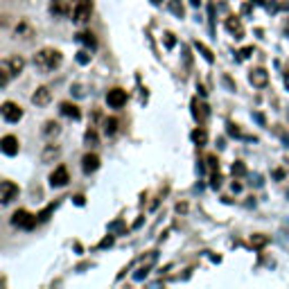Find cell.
Here are the masks:
<instances>
[{
	"instance_id": "1",
	"label": "cell",
	"mask_w": 289,
	"mask_h": 289,
	"mask_svg": "<svg viewBox=\"0 0 289 289\" xmlns=\"http://www.w3.org/2000/svg\"><path fill=\"white\" fill-rule=\"evenodd\" d=\"M59 64H61V52L55 50V47H43L34 55V66L43 72L55 70Z\"/></svg>"
},
{
	"instance_id": "2",
	"label": "cell",
	"mask_w": 289,
	"mask_h": 289,
	"mask_svg": "<svg viewBox=\"0 0 289 289\" xmlns=\"http://www.w3.org/2000/svg\"><path fill=\"white\" fill-rule=\"evenodd\" d=\"M36 215H32V213H27V210H16V213L12 215V224L14 226H21V228H34V224H36Z\"/></svg>"
},
{
	"instance_id": "3",
	"label": "cell",
	"mask_w": 289,
	"mask_h": 289,
	"mask_svg": "<svg viewBox=\"0 0 289 289\" xmlns=\"http://www.w3.org/2000/svg\"><path fill=\"white\" fill-rule=\"evenodd\" d=\"M90 12H93V3L90 0H79L72 9V21L75 23H84L90 18Z\"/></svg>"
},
{
	"instance_id": "4",
	"label": "cell",
	"mask_w": 289,
	"mask_h": 289,
	"mask_svg": "<svg viewBox=\"0 0 289 289\" xmlns=\"http://www.w3.org/2000/svg\"><path fill=\"white\" fill-rule=\"evenodd\" d=\"M127 90L124 88H111L109 93H107V102H109V107H113V109H122L124 104H127Z\"/></svg>"
},
{
	"instance_id": "5",
	"label": "cell",
	"mask_w": 289,
	"mask_h": 289,
	"mask_svg": "<svg viewBox=\"0 0 289 289\" xmlns=\"http://www.w3.org/2000/svg\"><path fill=\"white\" fill-rule=\"evenodd\" d=\"M18 197V185L14 181H3V185H0V201L3 204H12L14 199Z\"/></svg>"
},
{
	"instance_id": "6",
	"label": "cell",
	"mask_w": 289,
	"mask_h": 289,
	"mask_svg": "<svg viewBox=\"0 0 289 289\" xmlns=\"http://www.w3.org/2000/svg\"><path fill=\"white\" fill-rule=\"evenodd\" d=\"M0 111H3V118L7 120V122H18V120L23 118V109L18 107L16 102H5Z\"/></svg>"
},
{
	"instance_id": "7",
	"label": "cell",
	"mask_w": 289,
	"mask_h": 289,
	"mask_svg": "<svg viewBox=\"0 0 289 289\" xmlns=\"http://www.w3.org/2000/svg\"><path fill=\"white\" fill-rule=\"evenodd\" d=\"M50 100H52V90L47 86H41V88H36L32 93V104H36V107H45V104H50Z\"/></svg>"
},
{
	"instance_id": "8",
	"label": "cell",
	"mask_w": 289,
	"mask_h": 289,
	"mask_svg": "<svg viewBox=\"0 0 289 289\" xmlns=\"http://www.w3.org/2000/svg\"><path fill=\"white\" fill-rule=\"evenodd\" d=\"M68 181H70V179H68V170H66L64 165H59V167H57V170L50 174V185H52V187H64Z\"/></svg>"
},
{
	"instance_id": "9",
	"label": "cell",
	"mask_w": 289,
	"mask_h": 289,
	"mask_svg": "<svg viewBox=\"0 0 289 289\" xmlns=\"http://www.w3.org/2000/svg\"><path fill=\"white\" fill-rule=\"evenodd\" d=\"M249 81H251L253 86H258V88H262V86L269 84V72L264 68H253L249 72Z\"/></svg>"
},
{
	"instance_id": "10",
	"label": "cell",
	"mask_w": 289,
	"mask_h": 289,
	"mask_svg": "<svg viewBox=\"0 0 289 289\" xmlns=\"http://www.w3.org/2000/svg\"><path fill=\"white\" fill-rule=\"evenodd\" d=\"M0 149H3L7 156H16L18 154V138L16 136H5L0 140Z\"/></svg>"
},
{
	"instance_id": "11",
	"label": "cell",
	"mask_w": 289,
	"mask_h": 289,
	"mask_svg": "<svg viewBox=\"0 0 289 289\" xmlns=\"http://www.w3.org/2000/svg\"><path fill=\"white\" fill-rule=\"evenodd\" d=\"M226 30H228L230 34H235V38H242L244 36V27H242L239 16H228V18H226Z\"/></svg>"
},
{
	"instance_id": "12",
	"label": "cell",
	"mask_w": 289,
	"mask_h": 289,
	"mask_svg": "<svg viewBox=\"0 0 289 289\" xmlns=\"http://www.w3.org/2000/svg\"><path fill=\"white\" fill-rule=\"evenodd\" d=\"M192 115H195V120H199V122H206L208 120V115H210V111L208 107H206L204 102H199V100H192Z\"/></svg>"
},
{
	"instance_id": "13",
	"label": "cell",
	"mask_w": 289,
	"mask_h": 289,
	"mask_svg": "<svg viewBox=\"0 0 289 289\" xmlns=\"http://www.w3.org/2000/svg\"><path fill=\"white\" fill-rule=\"evenodd\" d=\"M98 167H100V156H98V154H86V156L81 158V170H84L86 174L95 172Z\"/></svg>"
},
{
	"instance_id": "14",
	"label": "cell",
	"mask_w": 289,
	"mask_h": 289,
	"mask_svg": "<svg viewBox=\"0 0 289 289\" xmlns=\"http://www.w3.org/2000/svg\"><path fill=\"white\" fill-rule=\"evenodd\" d=\"M3 64L7 66L9 72H12V77H14V75H21V70H23V66H25V61H23L21 57H9V59H5Z\"/></svg>"
},
{
	"instance_id": "15",
	"label": "cell",
	"mask_w": 289,
	"mask_h": 289,
	"mask_svg": "<svg viewBox=\"0 0 289 289\" xmlns=\"http://www.w3.org/2000/svg\"><path fill=\"white\" fill-rule=\"evenodd\" d=\"M50 12L55 16H66L68 14V3L66 0H50Z\"/></svg>"
},
{
	"instance_id": "16",
	"label": "cell",
	"mask_w": 289,
	"mask_h": 289,
	"mask_svg": "<svg viewBox=\"0 0 289 289\" xmlns=\"http://www.w3.org/2000/svg\"><path fill=\"white\" fill-rule=\"evenodd\" d=\"M61 113L68 115V118H72V120H79V118H81V113H79V109H77V104H70V102H64V104H61Z\"/></svg>"
},
{
	"instance_id": "17",
	"label": "cell",
	"mask_w": 289,
	"mask_h": 289,
	"mask_svg": "<svg viewBox=\"0 0 289 289\" xmlns=\"http://www.w3.org/2000/svg\"><path fill=\"white\" fill-rule=\"evenodd\" d=\"M190 138H192V142L201 147V144H206V140H208V133H206L204 127H199V129H195V131L190 133Z\"/></svg>"
},
{
	"instance_id": "18",
	"label": "cell",
	"mask_w": 289,
	"mask_h": 289,
	"mask_svg": "<svg viewBox=\"0 0 289 289\" xmlns=\"http://www.w3.org/2000/svg\"><path fill=\"white\" fill-rule=\"evenodd\" d=\"M55 156H59V144H45V149H43V154H41V161L47 163Z\"/></svg>"
},
{
	"instance_id": "19",
	"label": "cell",
	"mask_w": 289,
	"mask_h": 289,
	"mask_svg": "<svg viewBox=\"0 0 289 289\" xmlns=\"http://www.w3.org/2000/svg\"><path fill=\"white\" fill-rule=\"evenodd\" d=\"M269 244V235H262V233H255L251 235V247L253 249H262Z\"/></svg>"
},
{
	"instance_id": "20",
	"label": "cell",
	"mask_w": 289,
	"mask_h": 289,
	"mask_svg": "<svg viewBox=\"0 0 289 289\" xmlns=\"http://www.w3.org/2000/svg\"><path fill=\"white\" fill-rule=\"evenodd\" d=\"M61 131V127H59V122H55V120H50V122H45V129H43V136L45 138H52V136H57V133Z\"/></svg>"
},
{
	"instance_id": "21",
	"label": "cell",
	"mask_w": 289,
	"mask_h": 289,
	"mask_svg": "<svg viewBox=\"0 0 289 289\" xmlns=\"http://www.w3.org/2000/svg\"><path fill=\"white\" fill-rule=\"evenodd\" d=\"M77 41H81L84 45H88L90 50H95V47H98V41H95V36L90 34V32H81V34L77 36Z\"/></svg>"
},
{
	"instance_id": "22",
	"label": "cell",
	"mask_w": 289,
	"mask_h": 289,
	"mask_svg": "<svg viewBox=\"0 0 289 289\" xmlns=\"http://www.w3.org/2000/svg\"><path fill=\"white\" fill-rule=\"evenodd\" d=\"M115 131H118V120H115V118L104 120V133H109V136H113Z\"/></svg>"
},
{
	"instance_id": "23",
	"label": "cell",
	"mask_w": 289,
	"mask_h": 289,
	"mask_svg": "<svg viewBox=\"0 0 289 289\" xmlns=\"http://www.w3.org/2000/svg\"><path fill=\"white\" fill-rule=\"evenodd\" d=\"M195 45H197V50H199V52H201V55H204V59H206V61H210V64H213V61H215L213 52H210V50H208V47H206V45H204V43H201V41H197V43H195Z\"/></svg>"
},
{
	"instance_id": "24",
	"label": "cell",
	"mask_w": 289,
	"mask_h": 289,
	"mask_svg": "<svg viewBox=\"0 0 289 289\" xmlns=\"http://www.w3.org/2000/svg\"><path fill=\"white\" fill-rule=\"evenodd\" d=\"M170 9H172V14H176V16H183V5H181V0H170Z\"/></svg>"
},
{
	"instance_id": "25",
	"label": "cell",
	"mask_w": 289,
	"mask_h": 289,
	"mask_svg": "<svg viewBox=\"0 0 289 289\" xmlns=\"http://www.w3.org/2000/svg\"><path fill=\"white\" fill-rule=\"evenodd\" d=\"M84 140H86V144H90V147H93V144H98V133H95L93 129H88V131H86V136H84Z\"/></svg>"
},
{
	"instance_id": "26",
	"label": "cell",
	"mask_w": 289,
	"mask_h": 289,
	"mask_svg": "<svg viewBox=\"0 0 289 289\" xmlns=\"http://www.w3.org/2000/svg\"><path fill=\"white\" fill-rule=\"evenodd\" d=\"M206 161H208V167H210V170H219V161H217V156H213V154H210V156L208 158H206Z\"/></svg>"
},
{
	"instance_id": "27",
	"label": "cell",
	"mask_w": 289,
	"mask_h": 289,
	"mask_svg": "<svg viewBox=\"0 0 289 289\" xmlns=\"http://www.w3.org/2000/svg\"><path fill=\"white\" fill-rule=\"evenodd\" d=\"M233 174H237V176L247 174V167H244L242 163H235V165H233Z\"/></svg>"
},
{
	"instance_id": "28",
	"label": "cell",
	"mask_w": 289,
	"mask_h": 289,
	"mask_svg": "<svg viewBox=\"0 0 289 289\" xmlns=\"http://www.w3.org/2000/svg\"><path fill=\"white\" fill-rule=\"evenodd\" d=\"M52 210H55V204H52V206H47V208H45V210H43V213H41V215H38V221H45V219H47V217H50V213H52Z\"/></svg>"
},
{
	"instance_id": "29",
	"label": "cell",
	"mask_w": 289,
	"mask_h": 289,
	"mask_svg": "<svg viewBox=\"0 0 289 289\" xmlns=\"http://www.w3.org/2000/svg\"><path fill=\"white\" fill-rule=\"evenodd\" d=\"M88 59H90V57H88V52H77V61H79L81 66H84V64H88Z\"/></svg>"
},
{
	"instance_id": "30",
	"label": "cell",
	"mask_w": 289,
	"mask_h": 289,
	"mask_svg": "<svg viewBox=\"0 0 289 289\" xmlns=\"http://www.w3.org/2000/svg\"><path fill=\"white\" fill-rule=\"evenodd\" d=\"M174 43H176L174 34H170V32H167V34H165V45H167V47H174Z\"/></svg>"
},
{
	"instance_id": "31",
	"label": "cell",
	"mask_w": 289,
	"mask_h": 289,
	"mask_svg": "<svg viewBox=\"0 0 289 289\" xmlns=\"http://www.w3.org/2000/svg\"><path fill=\"white\" fill-rule=\"evenodd\" d=\"M111 244H113V237L109 235V237H104L102 242H100V249H107V247H111Z\"/></svg>"
},
{
	"instance_id": "32",
	"label": "cell",
	"mask_w": 289,
	"mask_h": 289,
	"mask_svg": "<svg viewBox=\"0 0 289 289\" xmlns=\"http://www.w3.org/2000/svg\"><path fill=\"white\" fill-rule=\"evenodd\" d=\"M210 185H213V187H219V185H221V176H219V174H213V179H210Z\"/></svg>"
},
{
	"instance_id": "33",
	"label": "cell",
	"mask_w": 289,
	"mask_h": 289,
	"mask_svg": "<svg viewBox=\"0 0 289 289\" xmlns=\"http://www.w3.org/2000/svg\"><path fill=\"white\" fill-rule=\"evenodd\" d=\"M228 133H230V136H239L237 124H228Z\"/></svg>"
},
{
	"instance_id": "34",
	"label": "cell",
	"mask_w": 289,
	"mask_h": 289,
	"mask_svg": "<svg viewBox=\"0 0 289 289\" xmlns=\"http://www.w3.org/2000/svg\"><path fill=\"white\" fill-rule=\"evenodd\" d=\"M251 52H253V47H244V50L239 52V57H242V59H247V57L251 55Z\"/></svg>"
},
{
	"instance_id": "35",
	"label": "cell",
	"mask_w": 289,
	"mask_h": 289,
	"mask_svg": "<svg viewBox=\"0 0 289 289\" xmlns=\"http://www.w3.org/2000/svg\"><path fill=\"white\" fill-rule=\"evenodd\" d=\"M75 204H77V206H84V197H81V195L75 197Z\"/></svg>"
},
{
	"instance_id": "36",
	"label": "cell",
	"mask_w": 289,
	"mask_h": 289,
	"mask_svg": "<svg viewBox=\"0 0 289 289\" xmlns=\"http://www.w3.org/2000/svg\"><path fill=\"white\" fill-rule=\"evenodd\" d=\"M199 3H201V0H190V5H192V7H199Z\"/></svg>"
},
{
	"instance_id": "37",
	"label": "cell",
	"mask_w": 289,
	"mask_h": 289,
	"mask_svg": "<svg viewBox=\"0 0 289 289\" xmlns=\"http://www.w3.org/2000/svg\"><path fill=\"white\" fill-rule=\"evenodd\" d=\"M285 84H287V88H289V75H285Z\"/></svg>"
},
{
	"instance_id": "38",
	"label": "cell",
	"mask_w": 289,
	"mask_h": 289,
	"mask_svg": "<svg viewBox=\"0 0 289 289\" xmlns=\"http://www.w3.org/2000/svg\"><path fill=\"white\" fill-rule=\"evenodd\" d=\"M253 3H255V5H262V3H264V0H253Z\"/></svg>"
},
{
	"instance_id": "39",
	"label": "cell",
	"mask_w": 289,
	"mask_h": 289,
	"mask_svg": "<svg viewBox=\"0 0 289 289\" xmlns=\"http://www.w3.org/2000/svg\"><path fill=\"white\" fill-rule=\"evenodd\" d=\"M154 3H156V5H158V3H161V0H154Z\"/></svg>"
}]
</instances>
